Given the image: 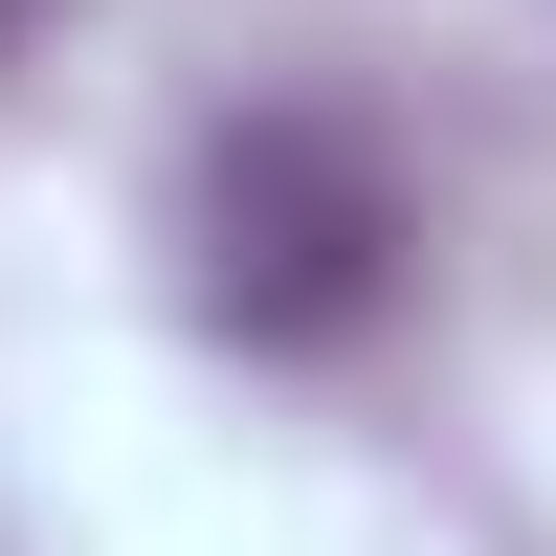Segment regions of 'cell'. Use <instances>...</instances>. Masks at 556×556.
Here are the masks:
<instances>
[{
	"label": "cell",
	"mask_w": 556,
	"mask_h": 556,
	"mask_svg": "<svg viewBox=\"0 0 556 556\" xmlns=\"http://www.w3.org/2000/svg\"><path fill=\"white\" fill-rule=\"evenodd\" d=\"M0 23H23V0H0Z\"/></svg>",
	"instance_id": "7a4b0ae2"
},
{
	"label": "cell",
	"mask_w": 556,
	"mask_h": 556,
	"mask_svg": "<svg viewBox=\"0 0 556 556\" xmlns=\"http://www.w3.org/2000/svg\"><path fill=\"white\" fill-rule=\"evenodd\" d=\"M401 290V178L334 112H223L201 134V312L245 356H356Z\"/></svg>",
	"instance_id": "6da1fadb"
}]
</instances>
